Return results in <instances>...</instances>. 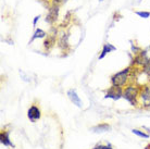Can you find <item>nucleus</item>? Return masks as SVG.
Here are the masks:
<instances>
[{
  "label": "nucleus",
  "mask_w": 150,
  "mask_h": 149,
  "mask_svg": "<svg viewBox=\"0 0 150 149\" xmlns=\"http://www.w3.org/2000/svg\"><path fill=\"white\" fill-rule=\"evenodd\" d=\"M129 71H131V67H126L122 70L121 72H117L116 74H114L111 77V83H112V86H116V87H122L126 84L128 78V74H129Z\"/></svg>",
  "instance_id": "nucleus-1"
},
{
  "label": "nucleus",
  "mask_w": 150,
  "mask_h": 149,
  "mask_svg": "<svg viewBox=\"0 0 150 149\" xmlns=\"http://www.w3.org/2000/svg\"><path fill=\"white\" fill-rule=\"evenodd\" d=\"M139 93L140 90L135 87V86H128L126 87L123 92V97L128 101L131 102L133 106H136L137 104V97L139 96Z\"/></svg>",
  "instance_id": "nucleus-2"
},
{
  "label": "nucleus",
  "mask_w": 150,
  "mask_h": 149,
  "mask_svg": "<svg viewBox=\"0 0 150 149\" xmlns=\"http://www.w3.org/2000/svg\"><path fill=\"white\" fill-rule=\"evenodd\" d=\"M59 11H60L59 4H52V6L48 9V13H47L46 19H45L46 22L48 23V24H50V25L54 24V23L57 22L58 18H59Z\"/></svg>",
  "instance_id": "nucleus-3"
},
{
  "label": "nucleus",
  "mask_w": 150,
  "mask_h": 149,
  "mask_svg": "<svg viewBox=\"0 0 150 149\" xmlns=\"http://www.w3.org/2000/svg\"><path fill=\"white\" fill-rule=\"evenodd\" d=\"M139 96H140V99H142V102H143L144 107H150V87L149 86H145L144 88L140 89V93H139Z\"/></svg>",
  "instance_id": "nucleus-4"
},
{
  "label": "nucleus",
  "mask_w": 150,
  "mask_h": 149,
  "mask_svg": "<svg viewBox=\"0 0 150 149\" xmlns=\"http://www.w3.org/2000/svg\"><path fill=\"white\" fill-rule=\"evenodd\" d=\"M121 97H123V92L121 89V87H116V86H112L107 92V94H105V98H112L114 100H117Z\"/></svg>",
  "instance_id": "nucleus-5"
},
{
  "label": "nucleus",
  "mask_w": 150,
  "mask_h": 149,
  "mask_svg": "<svg viewBox=\"0 0 150 149\" xmlns=\"http://www.w3.org/2000/svg\"><path fill=\"white\" fill-rule=\"evenodd\" d=\"M40 110L38 107L36 106H32L30 109H28V111H27V116H28V119L32 121V122H35V121H37V120L40 119Z\"/></svg>",
  "instance_id": "nucleus-6"
},
{
  "label": "nucleus",
  "mask_w": 150,
  "mask_h": 149,
  "mask_svg": "<svg viewBox=\"0 0 150 149\" xmlns=\"http://www.w3.org/2000/svg\"><path fill=\"white\" fill-rule=\"evenodd\" d=\"M149 61H150V59L147 57L146 51H140L139 52V55H137V56L134 58V60H133V62H134L135 64L143 65V67H145Z\"/></svg>",
  "instance_id": "nucleus-7"
},
{
  "label": "nucleus",
  "mask_w": 150,
  "mask_h": 149,
  "mask_svg": "<svg viewBox=\"0 0 150 149\" xmlns=\"http://www.w3.org/2000/svg\"><path fill=\"white\" fill-rule=\"evenodd\" d=\"M68 96L69 98H70V100L73 102L74 104H76L77 107H82V101H81V99H79V97L77 96V94H76V92H75L74 89H70L68 92Z\"/></svg>",
  "instance_id": "nucleus-8"
},
{
  "label": "nucleus",
  "mask_w": 150,
  "mask_h": 149,
  "mask_svg": "<svg viewBox=\"0 0 150 149\" xmlns=\"http://www.w3.org/2000/svg\"><path fill=\"white\" fill-rule=\"evenodd\" d=\"M115 47L114 46H112L111 44H105L103 45V47H102V50H101V53L99 55V59H103L108 53H110V52H112L115 50Z\"/></svg>",
  "instance_id": "nucleus-9"
},
{
  "label": "nucleus",
  "mask_w": 150,
  "mask_h": 149,
  "mask_svg": "<svg viewBox=\"0 0 150 149\" xmlns=\"http://www.w3.org/2000/svg\"><path fill=\"white\" fill-rule=\"evenodd\" d=\"M56 44V35H47V38L44 41V47L47 50L53 47V45Z\"/></svg>",
  "instance_id": "nucleus-10"
},
{
  "label": "nucleus",
  "mask_w": 150,
  "mask_h": 149,
  "mask_svg": "<svg viewBox=\"0 0 150 149\" xmlns=\"http://www.w3.org/2000/svg\"><path fill=\"white\" fill-rule=\"evenodd\" d=\"M68 39H69L68 34H62V36H61L60 39H59V41H58V44H59V47H60L61 49L65 50V49L69 47Z\"/></svg>",
  "instance_id": "nucleus-11"
},
{
  "label": "nucleus",
  "mask_w": 150,
  "mask_h": 149,
  "mask_svg": "<svg viewBox=\"0 0 150 149\" xmlns=\"http://www.w3.org/2000/svg\"><path fill=\"white\" fill-rule=\"evenodd\" d=\"M46 36H47V33H46L45 31L41 30V28H36L34 35H33V37H32V39H30V44H32V43H33L35 39H37V38H45Z\"/></svg>",
  "instance_id": "nucleus-12"
},
{
  "label": "nucleus",
  "mask_w": 150,
  "mask_h": 149,
  "mask_svg": "<svg viewBox=\"0 0 150 149\" xmlns=\"http://www.w3.org/2000/svg\"><path fill=\"white\" fill-rule=\"evenodd\" d=\"M1 143L6 146H11L12 145L11 142L9 140V134H8V133H4V132L1 133Z\"/></svg>",
  "instance_id": "nucleus-13"
},
{
  "label": "nucleus",
  "mask_w": 150,
  "mask_h": 149,
  "mask_svg": "<svg viewBox=\"0 0 150 149\" xmlns=\"http://www.w3.org/2000/svg\"><path fill=\"white\" fill-rule=\"evenodd\" d=\"M135 13L138 15L139 18H143V19H148L150 16L149 11H136Z\"/></svg>",
  "instance_id": "nucleus-14"
},
{
  "label": "nucleus",
  "mask_w": 150,
  "mask_h": 149,
  "mask_svg": "<svg viewBox=\"0 0 150 149\" xmlns=\"http://www.w3.org/2000/svg\"><path fill=\"white\" fill-rule=\"evenodd\" d=\"M133 133L136 135H138V136H140V137H144V138H148L149 137V135L145 134V133H143V132H139L138 130H133Z\"/></svg>",
  "instance_id": "nucleus-15"
},
{
  "label": "nucleus",
  "mask_w": 150,
  "mask_h": 149,
  "mask_svg": "<svg viewBox=\"0 0 150 149\" xmlns=\"http://www.w3.org/2000/svg\"><path fill=\"white\" fill-rule=\"evenodd\" d=\"M94 130H100L99 132H103V131L109 130V125H107V124H103V125H99V126L95 127Z\"/></svg>",
  "instance_id": "nucleus-16"
},
{
  "label": "nucleus",
  "mask_w": 150,
  "mask_h": 149,
  "mask_svg": "<svg viewBox=\"0 0 150 149\" xmlns=\"http://www.w3.org/2000/svg\"><path fill=\"white\" fill-rule=\"evenodd\" d=\"M144 72H145V73H146V74L150 77V61L146 64V65H145V67H144Z\"/></svg>",
  "instance_id": "nucleus-17"
},
{
  "label": "nucleus",
  "mask_w": 150,
  "mask_h": 149,
  "mask_svg": "<svg viewBox=\"0 0 150 149\" xmlns=\"http://www.w3.org/2000/svg\"><path fill=\"white\" fill-rule=\"evenodd\" d=\"M132 51H134V53H138V52H140V48L135 46L134 44H132Z\"/></svg>",
  "instance_id": "nucleus-18"
},
{
  "label": "nucleus",
  "mask_w": 150,
  "mask_h": 149,
  "mask_svg": "<svg viewBox=\"0 0 150 149\" xmlns=\"http://www.w3.org/2000/svg\"><path fill=\"white\" fill-rule=\"evenodd\" d=\"M94 149H112L111 147H108V146H101V145H99V146H96Z\"/></svg>",
  "instance_id": "nucleus-19"
},
{
  "label": "nucleus",
  "mask_w": 150,
  "mask_h": 149,
  "mask_svg": "<svg viewBox=\"0 0 150 149\" xmlns=\"http://www.w3.org/2000/svg\"><path fill=\"white\" fill-rule=\"evenodd\" d=\"M39 18H40V15H37V16H35L34 18V21H33V25L36 26V23L39 21Z\"/></svg>",
  "instance_id": "nucleus-20"
},
{
  "label": "nucleus",
  "mask_w": 150,
  "mask_h": 149,
  "mask_svg": "<svg viewBox=\"0 0 150 149\" xmlns=\"http://www.w3.org/2000/svg\"><path fill=\"white\" fill-rule=\"evenodd\" d=\"M146 149H150V145L149 146H147V148Z\"/></svg>",
  "instance_id": "nucleus-21"
},
{
  "label": "nucleus",
  "mask_w": 150,
  "mask_h": 149,
  "mask_svg": "<svg viewBox=\"0 0 150 149\" xmlns=\"http://www.w3.org/2000/svg\"><path fill=\"white\" fill-rule=\"evenodd\" d=\"M99 1H102V0H99Z\"/></svg>",
  "instance_id": "nucleus-22"
},
{
  "label": "nucleus",
  "mask_w": 150,
  "mask_h": 149,
  "mask_svg": "<svg viewBox=\"0 0 150 149\" xmlns=\"http://www.w3.org/2000/svg\"><path fill=\"white\" fill-rule=\"evenodd\" d=\"M63 1H65V0H63Z\"/></svg>",
  "instance_id": "nucleus-23"
}]
</instances>
